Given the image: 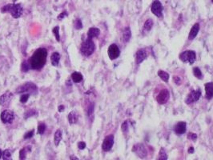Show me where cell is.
<instances>
[{
    "label": "cell",
    "mask_w": 213,
    "mask_h": 160,
    "mask_svg": "<svg viewBox=\"0 0 213 160\" xmlns=\"http://www.w3.org/2000/svg\"><path fill=\"white\" fill-rule=\"evenodd\" d=\"M193 74H194V75L197 78H199V79H201V78H203V74H202V71H200V69L199 68V67H194L193 68Z\"/></svg>",
    "instance_id": "obj_28"
},
{
    "label": "cell",
    "mask_w": 213,
    "mask_h": 160,
    "mask_svg": "<svg viewBox=\"0 0 213 160\" xmlns=\"http://www.w3.org/2000/svg\"><path fill=\"white\" fill-rule=\"evenodd\" d=\"M60 53L58 52H54L50 56V61H51V64L53 66H57L60 63Z\"/></svg>",
    "instance_id": "obj_20"
},
{
    "label": "cell",
    "mask_w": 213,
    "mask_h": 160,
    "mask_svg": "<svg viewBox=\"0 0 213 160\" xmlns=\"http://www.w3.org/2000/svg\"><path fill=\"white\" fill-rule=\"evenodd\" d=\"M174 130L178 135H183L187 130V124L185 122H179L176 125Z\"/></svg>",
    "instance_id": "obj_14"
},
{
    "label": "cell",
    "mask_w": 213,
    "mask_h": 160,
    "mask_svg": "<svg viewBox=\"0 0 213 160\" xmlns=\"http://www.w3.org/2000/svg\"><path fill=\"white\" fill-rule=\"evenodd\" d=\"M31 151V146H26V147H23V149H21L20 151H19V158L22 160L25 159L27 153H29Z\"/></svg>",
    "instance_id": "obj_22"
},
{
    "label": "cell",
    "mask_w": 213,
    "mask_h": 160,
    "mask_svg": "<svg viewBox=\"0 0 213 160\" xmlns=\"http://www.w3.org/2000/svg\"><path fill=\"white\" fill-rule=\"evenodd\" d=\"M205 92L208 99L213 98V82H208L205 84Z\"/></svg>",
    "instance_id": "obj_18"
},
{
    "label": "cell",
    "mask_w": 213,
    "mask_h": 160,
    "mask_svg": "<svg viewBox=\"0 0 213 160\" xmlns=\"http://www.w3.org/2000/svg\"><path fill=\"white\" fill-rule=\"evenodd\" d=\"M93 112H94V104L92 103V104L89 105V107H88V109H87V114H88V115H91V114H93Z\"/></svg>",
    "instance_id": "obj_39"
},
{
    "label": "cell",
    "mask_w": 213,
    "mask_h": 160,
    "mask_svg": "<svg viewBox=\"0 0 213 160\" xmlns=\"http://www.w3.org/2000/svg\"><path fill=\"white\" fill-rule=\"evenodd\" d=\"M158 159H160V160H167V153H166V151H165V150L163 148H161L160 151Z\"/></svg>",
    "instance_id": "obj_29"
},
{
    "label": "cell",
    "mask_w": 213,
    "mask_h": 160,
    "mask_svg": "<svg viewBox=\"0 0 213 160\" xmlns=\"http://www.w3.org/2000/svg\"><path fill=\"white\" fill-rule=\"evenodd\" d=\"M71 79L73 80V82H76V83L80 82L82 80V74L79 73V72H76H76H74V73H72V75H71Z\"/></svg>",
    "instance_id": "obj_24"
},
{
    "label": "cell",
    "mask_w": 213,
    "mask_h": 160,
    "mask_svg": "<svg viewBox=\"0 0 213 160\" xmlns=\"http://www.w3.org/2000/svg\"><path fill=\"white\" fill-rule=\"evenodd\" d=\"M1 120L4 124H11L14 121L15 114L11 110H5L1 113L0 115Z\"/></svg>",
    "instance_id": "obj_5"
},
{
    "label": "cell",
    "mask_w": 213,
    "mask_h": 160,
    "mask_svg": "<svg viewBox=\"0 0 213 160\" xmlns=\"http://www.w3.org/2000/svg\"><path fill=\"white\" fill-rule=\"evenodd\" d=\"M33 135H34V130H31L24 135V138L23 139H29L33 137Z\"/></svg>",
    "instance_id": "obj_37"
},
{
    "label": "cell",
    "mask_w": 213,
    "mask_h": 160,
    "mask_svg": "<svg viewBox=\"0 0 213 160\" xmlns=\"http://www.w3.org/2000/svg\"><path fill=\"white\" fill-rule=\"evenodd\" d=\"M67 15H68V14H67V12L63 11V12H62L61 14H59V16H58V18H59L60 20H61V19H63V18H64L65 17H66Z\"/></svg>",
    "instance_id": "obj_40"
},
{
    "label": "cell",
    "mask_w": 213,
    "mask_h": 160,
    "mask_svg": "<svg viewBox=\"0 0 213 160\" xmlns=\"http://www.w3.org/2000/svg\"><path fill=\"white\" fill-rule=\"evenodd\" d=\"M58 110H59V112H62L63 110H64V106L60 105V107H59V108H58Z\"/></svg>",
    "instance_id": "obj_44"
},
{
    "label": "cell",
    "mask_w": 213,
    "mask_h": 160,
    "mask_svg": "<svg viewBox=\"0 0 213 160\" xmlns=\"http://www.w3.org/2000/svg\"><path fill=\"white\" fill-rule=\"evenodd\" d=\"M31 68V64L30 62H29V60H28V61H25V62H23V63H22L21 69H22V71H23V72H27Z\"/></svg>",
    "instance_id": "obj_27"
},
{
    "label": "cell",
    "mask_w": 213,
    "mask_h": 160,
    "mask_svg": "<svg viewBox=\"0 0 213 160\" xmlns=\"http://www.w3.org/2000/svg\"><path fill=\"white\" fill-rule=\"evenodd\" d=\"M9 12L15 18H18L23 14V9L21 4H11Z\"/></svg>",
    "instance_id": "obj_6"
},
{
    "label": "cell",
    "mask_w": 213,
    "mask_h": 160,
    "mask_svg": "<svg viewBox=\"0 0 213 160\" xmlns=\"http://www.w3.org/2000/svg\"><path fill=\"white\" fill-rule=\"evenodd\" d=\"M2 155V151H1V150H0V158H1Z\"/></svg>",
    "instance_id": "obj_46"
},
{
    "label": "cell",
    "mask_w": 213,
    "mask_h": 160,
    "mask_svg": "<svg viewBox=\"0 0 213 160\" xmlns=\"http://www.w3.org/2000/svg\"><path fill=\"white\" fill-rule=\"evenodd\" d=\"M131 37V32L130 27H125L123 32V40L124 43H128Z\"/></svg>",
    "instance_id": "obj_21"
},
{
    "label": "cell",
    "mask_w": 213,
    "mask_h": 160,
    "mask_svg": "<svg viewBox=\"0 0 213 160\" xmlns=\"http://www.w3.org/2000/svg\"><path fill=\"white\" fill-rule=\"evenodd\" d=\"M133 152H135L140 158H144L147 157V149L145 148V146L142 143H138L133 146L132 148Z\"/></svg>",
    "instance_id": "obj_9"
},
{
    "label": "cell",
    "mask_w": 213,
    "mask_h": 160,
    "mask_svg": "<svg viewBox=\"0 0 213 160\" xmlns=\"http://www.w3.org/2000/svg\"><path fill=\"white\" fill-rule=\"evenodd\" d=\"M199 31V23H195L194 24L192 29H191L190 32H189V35H188V39L190 40H192L196 37V35L198 34Z\"/></svg>",
    "instance_id": "obj_16"
},
{
    "label": "cell",
    "mask_w": 213,
    "mask_h": 160,
    "mask_svg": "<svg viewBox=\"0 0 213 160\" xmlns=\"http://www.w3.org/2000/svg\"><path fill=\"white\" fill-rule=\"evenodd\" d=\"M45 130H46V124L41 123L38 126V134H39V135H44Z\"/></svg>",
    "instance_id": "obj_32"
},
{
    "label": "cell",
    "mask_w": 213,
    "mask_h": 160,
    "mask_svg": "<svg viewBox=\"0 0 213 160\" xmlns=\"http://www.w3.org/2000/svg\"><path fill=\"white\" fill-rule=\"evenodd\" d=\"M12 97H13V94L10 91L4 93L2 95L0 96V105L2 106V107L9 105L12 99Z\"/></svg>",
    "instance_id": "obj_13"
},
{
    "label": "cell",
    "mask_w": 213,
    "mask_h": 160,
    "mask_svg": "<svg viewBox=\"0 0 213 160\" xmlns=\"http://www.w3.org/2000/svg\"><path fill=\"white\" fill-rule=\"evenodd\" d=\"M38 91L36 85L33 82H26L24 84L21 85L16 89L17 94H21V93H27V94H36Z\"/></svg>",
    "instance_id": "obj_3"
},
{
    "label": "cell",
    "mask_w": 213,
    "mask_h": 160,
    "mask_svg": "<svg viewBox=\"0 0 213 160\" xmlns=\"http://www.w3.org/2000/svg\"><path fill=\"white\" fill-rule=\"evenodd\" d=\"M121 129L123 130V132H127L128 130V122L125 121L123 123L121 126Z\"/></svg>",
    "instance_id": "obj_36"
},
{
    "label": "cell",
    "mask_w": 213,
    "mask_h": 160,
    "mask_svg": "<svg viewBox=\"0 0 213 160\" xmlns=\"http://www.w3.org/2000/svg\"><path fill=\"white\" fill-rule=\"evenodd\" d=\"M100 34V30L97 27H91L87 31V38L93 39L96 38Z\"/></svg>",
    "instance_id": "obj_17"
},
{
    "label": "cell",
    "mask_w": 213,
    "mask_h": 160,
    "mask_svg": "<svg viewBox=\"0 0 213 160\" xmlns=\"http://www.w3.org/2000/svg\"><path fill=\"white\" fill-rule=\"evenodd\" d=\"M47 57V51L45 48H39L34 52L29 62L33 70H40L44 66Z\"/></svg>",
    "instance_id": "obj_1"
},
{
    "label": "cell",
    "mask_w": 213,
    "mask_h": 160,
    "mask_svg": "<svg viewBox=\"0 0 213 160\" xmlns=\"http://www.w3.org/2000/svg\"><path fill=\"white\" fill-rule=\"evenodd\" d=\"M151 12H152L155 15L157 16L158 18H161L162 15H163V14H162V11H163L162 3H161L159 0H155V1L152 2V4H151Z\"/></svg>",
    "instance_id": "obj_8"
},
{
    "label": "cell",
    "mask_w": 213,
    "mask_h": 160,
    "mask_svg": "<svg viewBox=\"0 0 213 160\" xmlns=\"http://www.w3.org/2000/svg\"><path fill=\"white\" fill-rule=\"evenodd\" d=\"M61 140H62V130L59 129L55 131V135H54V142H55V146H58Z\"/></svg>",
    "instance_id": "obj_23"
},
{
    "label": "cell",
    "mask_w": 213,
    "mask_h": 160,
    "mask_svg": "<svg viewBox=\"0 0 213 160\" xmlns=\"http://www.w3.org/2000/svg\"><path fill=\"white\" fill-rule=\"evenodd\" d=\"M53 34H55V39L57 40L58 42L60 41V27H55L53 28L52 30Z\"/></svg>",
    "instance_id": "obj_30"
},
{
    "label": "cell",
    "mask_w": 213,
    "mask_h": 160,
    "mask_svg": "<svg viewBox=\"0 0 213 160\" xmlns=\"http://www.w3.org/2000/svg\"><path fill=\"white\" fill-rule=\"evenodd\" d=\"M170 98V93L168 91V90L163 89L162 90L159 94L156 97V101L158 102L160 104H165L167 103V101Z\"/></svg>",
    "instance_id": "obj_12"
},
{
    "label": "cell",
    "mask_w": 213,
    "mask_h": 160,
    "mask_svg": "<svg viewBox=\"0 0 213 160\" xmlns=\"http://www.w3.org/2000/svg\"><path fill=\"white\" fill-rule=\"evenodd\" d=\"M201 96V91L200 90H196V91H192L190 94H188V97L186 98L185 103L187 104H191V103H195L199 100V98Z\"/></svg>",
    "instance_id": "obj_10"
},
{
    "label": "cell",
    "mask_w": 213,
    "mask_h": 160,
    "mask_svg": "<svg viewBox=\"0 0 213 160\" xmlns=\"http://www.w3.org/2000/svg\"><path fill=\"white\" fill-rule=\"evenodd\" d=\"M188 152H189L190 154H192V153H193V152H194V148H193L192 146L188 149Z\"/></svg>",
    "instance_id": "obj_45"
},
{
    "label": "cell",
    "mask_w": 213,
    "mask_h": 160,
    "mask_svg": "<svg viewBox=\"0 0 213 160\" xmlns=\"http://www.w3.org/2000/svg\"><path fill=\"white\" fill-rule=\"evenodd\" d=\"M211 2H213V0H211Z\"/></svg>",
    "instance_id": "obj_48"
},
{
    "label": "cell",
    "mask_w": 213,
    "mask_h": 160,
    "mask_svg": "<svg viewBox=\"0 0 213 160\" xmlns=\"http://www.w3.org/2000/svg\"><path fill=\"white\" fill-rule=\"evenodd\" d=\"M114 145V136L112 135H108L103 140L102 144V149L104 151H109Z\"/></svg>",
    "instance_id": "obj_11"
},
{
    "label": "cell",
    "mask_w": 213,
    "mask_h": 160,
    "mask_svg": "<svg viewBox=\"0 0 213 160\" xmlns=\"http://www.w3.org/2000/svg\"><path fill=\"white\" fill-rule=\"evenodd\" d=\"M147 57V52L144 50H139L136 53V62L138 64L141 63Z\"/></svg>",
    "instance_id": "obj_15"
},
{
    "label": "cell",
    "mask_w": 213,
    "mask_h": 160,
    "mask_svg": "<svg viewBox=\"0 0 213 160\" xmlns=\"http://www.w3.org/2000/svg\"><path fill=\"white\" fill-rule=\"evenodd\" d=\"M67 119H68V122L70 124H75L78 122V119L79 116L77 113L75 111H71L68 114V116H67Z\"/></svg>",
    "instance_id": "obj_19"
},
{
    "label": "cell",
    "mask_w": 213,
    "mask_h": 160,
    "mask_svg": "<svg viewBox=\"0 0 213 160\" xmlns=\"http://www.w3.org/2000/svg\"><path fill=\"white\" fill-rule=\"evenodd\" d=\"M153 25H154L153 20L151 19V18H149V19L146 20V22L144 23V29L145 30H147V31H149V30H151V29L152 28Z\"/></svg>",
    "instance_id": "obj_26"
},
{
    "label": "cell",
    "mask_w": 213,
    "mask_h": 160,
    "mask_svg": "<svg viewBox=\"0 0 213 160\" xmlns=\"http://www.w3.org/2000/svg\"><path fill=\"white\" fill-rule=\"evenodd\" d=\"M29 97H30V94H27V93H24V94H23L22 95H21L20 97V102L22 103H25L27 102L28 98H29Z\"/></svg>",
    "instance_id": "obj_35"
},
{
    "label": "cell",
    "mask_w": 213,
    "mask_h": 160,
    "mask_svg": "<svg viewBox=\"0 0 213 160\" xmlns=\"http://www.w3.org/2000/svg\"><path fill=\"white\" fill-rule=\"evenodd\" d=\"M95 50V45L93 40L89 38H87L81 45L80 51L86 57L91 56L94 53Z\"/></svg>",
    "instance_id": "obj_2"
},
{
    "label": "cell",
    "mask_w": 213,
    "mask_h": 160,
    "mask_svg": "<svg viewBox=\"0 0 213 160\" xmlns=\"http://www.w3.org/2000/svg\"><path fill=\"white\" fill-rule=\"evenodd\" d=\"M108 57L111 60H114L117 59L120 55V50H119V46L115 43L111 44L109 47H108Z\"/></svg>",
    "instance_id": "obj_7"
},
{
    "label": "cell",
    "mask_w": 213,
    "mask_h": 160,
    "mask_svg": "<svg viewBox=\"0 0 213 160\" xmlns=\"http://www.w3.org/2000/svg\"><path fill=\"white\" fill-rule=\"evenodd\" d=\"M10 7H11V4H7L3 6V7L1 8V12H2V13H7V12H9Z\"/></svg>",
    "instance_id": "obj_38"
},
{
    "label": "cell",
    "mask_w": 213,
    "mask_h": 160,
    "mask_svg": "<svg viewBox=\"0 0 213 160\" xmlns=\"http://www.w3.org/2000/svg\"><path fill=\"white\" fill-rule=\"evenodd\" d=\"M173 79H174V82H176L177 85L180 84L181 80H180V78H179V77H178V76H174V77H173Z\"/></svg>",
    "instance_id": "obj_42"
},
{
    "label": "cell",
    "mask_w": 213,
    "mask_h": 160,
    "mask_svg": "<svg viewBox=\"0 0 213 160\" xmlns=\"http://www.w3.org/2000/svg\"><path fill=\"white\" fill-rule=\"evenodd\" d=\"M74 27H75V28H76V30H81L82 28V21H81L79 18L76 19L75 22H74Z\"/></svg>",
    "instance_id": "obj_33"
},
{
    "label": "cell",
    "mask_w": 213,
    "mask_h": 160,
    "mask_svg": "<svg viewBox=\"0 0 213 160\" xmlns=\"http://www.w3.org/2000/svg\"><path fill=\"white\" fill-rule=\"evenodd\" d=\"M35 114H36V110H34V109L29 110L24 114V119H28V118H30L31 116H33V115H34Z\"/></svg>",
    "instance_id": "obj_34"
},
{
    "label": "cell",
    "mask_w": 213,
    "mask_h": 160,
    "mask_svg": "<svg viewBox=\"0 0 213 160\" xmlns=\"http://www.w3.org/2000/svg\"><path fill=\"white\" fill-rule=\"evenodd\" d=\"M196 59V55L194 50H188L183 51L179 55V59L183 62H188V63L192 64L195 61Z\"/></svg>",
    "instance_id": "obj_4"
},
{
    "label": "cell",
    "mask_w": 213,
    "mask_h": 160,
    "mask_svg": "<svg viewBox=\"0 0 213 160\" xmlns=\"http://www.w3.org/2000/svg\"><path fill=\"white\" fill-rule=\"evenodd\" d=\"M55 2H57V1H58V0H55Z\"/></svg>",
    "instance_id": "obj_47"
},
{
    "label": "cell",
    "mask_w": 213,
    "mask_h": 160,
    "mask_svg": "<svg viewBox=\"0 0 213 160\" xmlns=\"http://www.w3.org/2000/svg\"><path fill=\"white\" fill-rule=\"evenodd\" d=\"M191 139H192V141H195V140L197 139L196 134H192V135H191Z\"/></svg>",
    "instance_id": "obj_43"
},
{
    "label": "cell",
    "mask_w": 213,
    "mask_h": 160,
    "mask_svg": "<svg viewBox=\"0 0 213 160\" xmlns=\"http://www.w3.org/2000/svg\"><path fill=\"white\" fill-rule=\"evenodd\" d=\"M78 147L79 150H83L86 148V142H79L78 143Z\"/></svg>",
    "instance_id": "obj_41"
},
{
    "label": "cell",
    "mask_w": 213,
    "mask_h": 160,
    "mask_svg": "<svg viewBox=\"0 0 213 160\" xmlns=\"http://www.w3.org/2000/svg\"><path fill=\"white\" fill-rule=\"evenodd\" d=\"M158 75L163 81H164V82H168V80H169V74L167 73L166 71L160 70V71H158Z\"/></svg>",
    "instance_id": "obj_25"
},
{
    "label": "cell",
    "mask_w": 213,
    "mask_h": 160,
    "mask_svg": "<svg viewBox=\"0 0 213 160\" xmlns=\"http://www.w3.org/2000/svg\"><path fill=\"white\" fill-rule=\"evenodd\" d=\"M2 159L4 160H8V159H11V151L9 150H5L3 152H2Z\"/></svg>",
    "instance_id": "obj_31"
}]
</instances>
